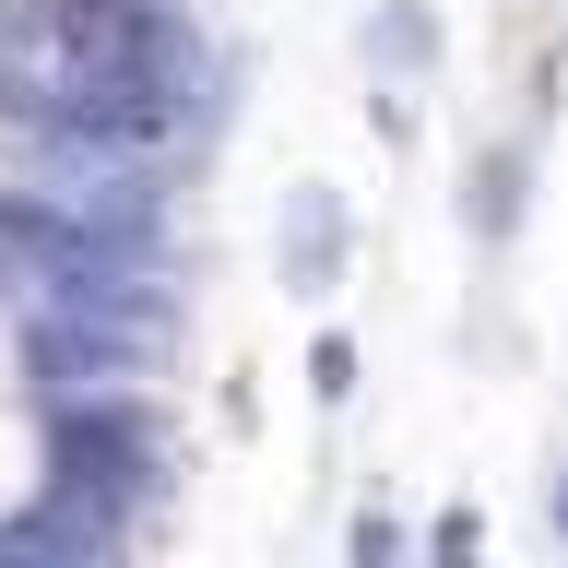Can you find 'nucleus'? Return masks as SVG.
<instances>
[{
  "instance_id": "f257e3e1",
  "label": "nucleus",
  "mask_w": 568,
  "mask_h": 568,
  "mask_svg": "<svg viewBox=\"0 0 568 568\" xmlns=\"http://www.w3.org/2000/svg\"><path fill=\"white\" fill-rule=\"evenodd\" d=\"M532 190H545V131H486L474 154H462V190H450V225H462V248L474 261H509L521 248V225H532Z\"/></svg>"
},
{
  "instance_id": "f03ea898",
  "label": "nucleus",
  "mask_w": 568,
  "mask_h": 568,
  "mask_svg": "<svg viewBox=\"0 0 568 568\" xmlns=\"http://www.w3.org/2000/svg\"><path fill=\"white\" fill-rule=\"evenodd\" d=\"M344 273H355V202L332 178H284V202H273V284L296 308H332Z\"/></svg>"
},
{
  "instance_id": "7ed1b4c3",
  "label": "nucleus",
  "mask_w": 568,
  "mask_h": 568,
  "mask_svg": "<svg viewBox=\"0 0 568 568\" xmlns=\"http://www.w3.org/2000/svg\"><path fill=\"white\" fill-rule=\"evenodd\" d=\"M450 60V12L438 0H367L355 12V71L367 83H438Z\"/></svg>"
},
{
  "instance_id": "20e7f679",
  "label": "nucleus",
  "mask_w": 568,
  "mask_h": 568,
  "mask_svg": "<svg viewBox=\"0 0 568 568\" xmlns=\"http://www.w3.org/2000/svg\"><path fill=\"white\" fill-rule=\"evenodd\" d=\"M355 390H367V355H355L344 320H320V332H308V403H320V415H355Z\"/></svg>"
},
{
  "instance_id": "39448f33",
  "label": "nucleus",
  "mask_w": 568,
  "mask_h": 568,
  "mask_svg": "<svg viewBox=\"0 0 568 568\" xmlns=\"http://www.w3.org/2000/svg\"><path fill=\"white\" fill-rule=\"evenodd\" d=\"M426 83H367V131H379V154H415L426 142Z\"/></svg>"
},
{
  "instance_id": "423d86ee",
  "label": "nucleus",
  "mask_w": 568,
  "mask_h": 568,
  "mask_svg": "<svg viewBox=\"0 0 568 568\" xmlns=\"http://www.w3.org/2000/svg\"><path fill=\"white\" fill-rule=\"evenodd\" d=\"M403 545H415V532L390 521V509H355V521H344V557H367V568H390Z\"/></svg>"
},
{
  "instance_id": "0eeeda50",
  "label": "nucleus",
  "mask_w": 568,
  "mask_h": 568,
  "mask_svg": "<svg viewBox=\"0 0 568 568\" xmlns=\"http://www.w3.org/2000/svg\"><path fill=\"white\" fill-rule=\"evenodd\" d=\"M532 521H545V545H557V557H568V450L545 462V486H532Z\"/></svg>"
},
{
  "instance_id": "6e6552de",
  "label": "nucleus",
  "mask_w": 568,
  "mask_h": 568,
  "mask_svg": "<svg viewBox=\"0 0 568 568\" xmlns=\"http://www.w3.org/2000/svg\"><path fill=\"white\" fill-rule=\"evenodd\" d=\"M474 545H486V509H438L426 521V557H474Z\"/></svg>"
}]
</instances>
